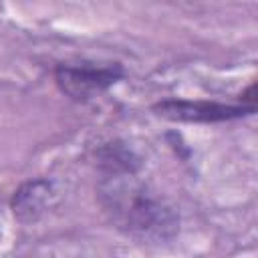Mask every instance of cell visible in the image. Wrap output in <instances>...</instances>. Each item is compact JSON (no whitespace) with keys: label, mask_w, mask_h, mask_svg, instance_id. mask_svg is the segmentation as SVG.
<instances>
[{"label":"cell","mask_w":258,"mask_h":258,"mask_svg":"<svg viewBox=\"0 0 258 258\" xmlns=\"http://www.w3.org/2000/svg\"><path fill=\"white\" fill-rule=\"evenodd\" d=\"M101 200L119 228L131 234L165 238L177 228V216L163 200L121 175L101 183Z\"/></svg>","instance_id":"1"},{"label":"cell","mask_w":258,"mask_h":258,"mask_svg":"<svg viewBox=\"0 0 258 258\" xmlns=\"http://www.w3.org/2000/svg\"><path fill=\"white\" fill-rule=\"evenodd\" d=\"M56 200L54 183L48 179H30L22 183L12 198L14 218L28 224L36 222Z\"/></svg>","instance_id":"4"},{"label":"cell","mask_w":258,"mask_h":258,"mask_svg":"<svg viewBox=\"0 0 258 258\" xmlns=\"http://www.w3.org/2000/svg\"><path fill=\"white\" fill-rule=\"evenodd\" d=\"M99 163L111 173V175H133L137 169V159L135 155L119 145V143H109L99 151Z\"/></svg>","instance_id":"5"},{"label":"cell","mask_w":258,"mask_h":258,"mask_svg":"<svg viewBox=\"0 0 258 258\" xmlns=\"http://www.w3.org/2000/svg\"><path fill=\"white\" fill-rule=\"evenodd\" d=\"M123 77V67L97 64V62H79V64H58L54 71L56 87L75 101H89L105 93Z\"/></svg>","instance_id":"2"},{"label":"cell","mask_w":258,"mask_h":258,"mask_svg":"<svg viewBox=\"0 0 258 258\" xmlns=\"http://www.w3.org/2000/svg\"><path fill=\"white\" fill-rule=\"evenodd\" d=\"M254 111V105H226L216 101L187 99H165L153 105V113L157 117L177 123H220L252 115Z\"/></svg>","instance_id":"3"}]
</instances>
